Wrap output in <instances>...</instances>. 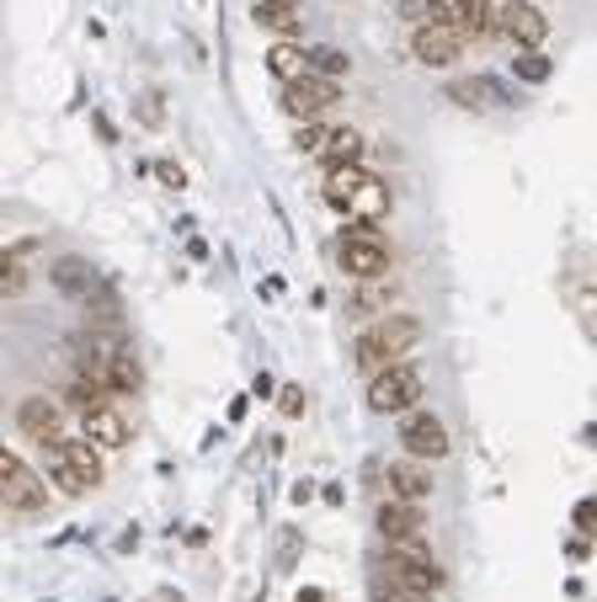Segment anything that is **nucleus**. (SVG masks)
Returning <instances> with one entry per match:
<instances>
[{
  "label": "nucleus",
  "mask_w": 597,
  "mask_h": 602,
  "mask_svg": "<svg viewBox=\"0 0 597 602\" xmlns=\"http://www.w3.org/2000/svg\"><path fill=\"white\" fill-rule=\"evenodd\" d=\"M427 326H421L417 315H385V320H374L368 331L358 336V347H353V362H358L363 373H379L389 362H406V352H417Z\"/></svg>",
  "instance_id": "nucleus-1"
},
{
  "label": "nucleus",
  "mask_w": 597,
  "mask_h": 602,
  "mask_svg": "<svg viewBox=\"0 0 597 602\" xmlns=\"http://www.w3.org/2000/svg\"><path fill=\"white\" fill-rule=\"evenodd\" d=\"M421 390H427V373H421L417 362H389L379 373H368V405H374L379 416H406V411H417Z\"/></svg>",
  "instance_id": "nucleus-2"
},
{
  "label": "nucleus",
  "mask_w": 597,
  "mask_h": 602,
  "mask_svg": "<svg viewBox=\"0 0 597 602\" xmlns=\"http://www.w3.org/2000/svg\"><path fill=\"white\" fill-rule=\"evenodd\" d=\"M336 262L347 277H358V283H374V277H385L389 262H395V251L379 230H368V224H347L342 230V241H336Z\"/></svg>",
  "instance_id": "nucleus-3"
},
{
  "label": "nucleus",
  "mask_w": 597,
  "mask_h": 602,
  "mask_svg": "<svg viewBox=\"0 0 597 602\" xmlns=\"http://www.w3.org/2000/svg\"><path fill=\"white\" fill-rule=\"evenodd\" d=\"M0 501H6V513L32 517L49 507V485L38 480L17 453H0Z\"/></svg>",
  "instance_id": "nucleus-4"
},
{
  "label": "nucleus",
  "mask_w": 597,
  "mask_h": 602,
  "mask_svg": "<svg viewBox=\"0 0 597 602\" xmlns=\"http://www.w3.org/2000/svg\"><path fill=\"white\" fill-rule=\"evenodd\" d=\"M395 549V587L400 592H443V566L432 560V549L421 539L389 543Z\"/></svg>",
  "instance_id": "nucleus-5"
},
{
  "label": "nucleus",
  "mask_w": 597,
  "mask_h": 602,
  "mask_svg": "<svg viewBox=\"0 0 597 602\" xmlns=\"http://www.w3.org/2000/svg\"><path fill=\"white\" fill-rule=\"evenodd\" d=\"M400 448L421 458V464H438L448 458V426L438 411H406L400 416Z\"/></svg>",
  "instance_id": "nucleus-6"
},
{
  "label": "nucleus",
  "mask_w": 597,
  "mask_h": 602,
  "mask_svg": "<svg viewBox=\"0 0 597 602\" xmlns=\"http://www.w3.org/2000/svg\"><path fill=\"white\" fill-rule=\"evenodd\" d=\"M336 102H342V81H331V75H315V70H310L304 81H294V86H283V107H289L298 123L326 118Z\"/></svg>",
  "instance_id": "nucleus-7"
},
{
  "label": "nucleus",
  "mask_w": 597,
  "mask_h": 602,
  "mask_svg": "<svg viewBox=\"0 0 597 602\" xmlns=\"http://www.w3.org/2000/svg\"><path fill=\"white\" fill-rule=\"evenodd\" d=\"M496 32L507 43H517V54H538V43L549 38V22H544V11L534 0H507L502 17H496Z\"/></svg>",
  "instance_id": "nucleus-8"
},
{
  "label": "nucleus",
  "mask_w": 597,
  "mask_h": 602,
  "mask_svg": "<svg viewBox=\"0 0 597 602\" xmlns=\"http://www.w3.org/2000/svg\"><path fill=\"white\" fill-rule=\"evenodd\" d=\"M411 54L427 70H448L464 54V32L448 28V22H421V28H411Z\"/></svg>",
  "instance_id": "nucleus-9"
},
{
  "label": "nucleus",
  "mask_w": 597,
  "mask_h": 602,
  "mask_svg": "<svg viewBox=\"0 0 597 602\" xmlns=\"http://www.w3.org/2000/svg\"><path fill=\"white\" fill-rule=\"evenodd\" d=\"M17 432L38 443V448H60L64 443V416L60 405L49 400V394H28L22 405H17Z\"/></svg>",
  "instance_id": "nucleus-10"
},
{
  "label": "nucleus",
  "mask_w": 597,
  "mask_h": 602,
  "mask_svg": "<svg viewBox=\"0 0 597 602\" xmlns=\"http://www.w3.org/2000/svg\"><path fill=\"white\" fill-rule=\"evenodd\" d=\"M389 209H395V198H389V181L368 171V177H363V187L353 192V203H347V219H353V224H368V230H379V224L389 219Z\"/></svg>",
  "instance_id": "nucleus-11"
},
{
  "label": "nucleus",
  "mask_w": 597,
  "mask_h": 602,
  "mask_svg": "<svg viewBox=\"0 0 597 602\" xmlns=\"http://www.w3.org/2000/svg\"><path fill=\"white\" fill-rule=\"evenodd\" d=\"M385 490L389 501H427L432 496V469H421V458H400V464H389L385 469Z\"/></svg>",
  "instance_id": "nucleus-12"
},
{
  "label": "nucleus",
  "mask_w": 597,
  "mask_h": 602,
  "mask_svg": "<svg viewBox=\"0 0 597 602\" xmlns=\"http://www.w3.org/2000/svg\"><path fill=\"white\" fill-rule=\"evenodd\" d=\"M49 283L75 304H86L91 294H96V272H91V262H81V256H60V262L49 267Z\"/></svg>",
  "instance_id": "nucleus-13"
},
{
  "label": "nucleus",
  "mask_w": 597,
  "mask_h": 602,
  "mask_svg": "<svg viewBox=\"0 0 597 602\" xmlns=\"http://www.w3.org/2000/svg\"><path fill=\"white\" fill-rule=\"evenodd\" d=\"M81 437H91L96 448H128V437H134V432H128V422H123L113 405H96V411L81 416Z\"/></svg>",
  "instance_id": "nucleus-14"
},
{
  "label": "nucleus",
  "mask_w": 597,
  "mask_h": 602,
  "mask_svg": "<svg viewBox=\"0 0 597 602\" xmlns=\"http://www.w3.org/2000/svg\"><path fill=\"white\" fill-rule=\"evenodd\" d=\"M421 513H417V501H385L379 507V534H385L389 543H411V539H421Z\"/></svg>",
  "instance_id": "nucleus-15"
},
{
  "label": "nucleus",
  "mask_w": 597,
  "mask_h": 602,
  "mask_svg": "<svg viewBox=\"0 0 597 602\" xmlns=\"http://www.w3.org/2000/svg\"><path fill=\"white\" fill-rule=\"evenodd\" d=\"M251 17H256V28L277 32V38H298V28H304L298 0H251Z\"/></svg>",
  "instance_id": "nucleus-16"
},
{
  "label": "nucleus",
  "mask_w": 597,
  "mask_h": 602,
  "mask_svg": "<svg viewBox=\"0 0 597 602\" xmlns=\"http://www.w3.org/2000/svg\"><path fill=\"white\" fill-rule=\"evenodd\" d=\"M363 177H368V171H363L358 160H353V166H326V181H321V198H326V203H331L336 213H347V203H353V192L363 187Z\"/></svg>",
  "instance_id": "nucleus-17"
},
{
  "label": "nucleus",
  "mask_w": 597,
  "mask_h": 602,
  "mask_svg": "<svg viewBox=\"0 0 597 602\" xmlns=\"http://www.w3.org/2000/svg\"><path fill=\"white\" fill-rule=\"evenodd\" d=\"M268 70L283 81V86H294L310 75V54H304V43H272L268 49Z\"/></svg>",
  "instance_id": "nucleus-18"
},
{
  "label": "nucleus",
  "mask_w": 597,
  "mask_h": 602,
  "mask_svg": "<svg viewBox=\"0 0 597 602\" xmlns=\"http://www.w3.org/2000/svg\"><path fill=\"white\" fill-rule=\"evenodd\" d=\"M107 394H113V384H107V373H86V368H75V384H70V405L86 416V411H96V405H107Z\"/></svg>",
  "instance_id": "nucleus-19"
},
{
  "label": "nucleus",
  "mask_w": 597,
  "mask_h": 602,
  "mask_svg": "<svg viewBox=\"0 0 597 602\" xmlns=\"http://www.w3.org/2000/svg\"><path fill=\"white\" fill-rule=\"evenodd\" d=\"M60 453L75 464V469H81V480H86L91 490L102 485V448H96L91 437H70V443H60Z\"/></svg>",
  "instance_id": "nucleus-20"
},
{
  "label": "nucleus",
  "mask_w": 597,
  "mask_h": 602,
  "mask_svg": "<svg viewBox=\"0 0 597 602\" xmlns=\"http://www.w3.org/2000/svg\"><path fill=\"white\" fill-rule=\"evenodd\" d=\"M502 81H491V75H480V81H453L448 96L459 102V107H491V102H507V91H496Z\"/></svg>",
  "instance_id": "nucleus-21"
},
{
  "label": "nucleus",
  "mask_w": 597,
  "mask_h": 602,
  "mask_svg": "<svg viewBox=\"0 0 597 602\" xmlns=\"http://www.w3.org/2000/svg\"><path fill=\"white\" fill-rule=\"evenodd\" d=\"M321 160H326V166H353V160H363V134L358 128H331Z\"/></svg>",
  "instance_id": "nucleus-22"
},
{
  "label": "nucleus",
  "mask_w": 597,
  "mask_h": 602,
  "mask_svg": "<svg viewBox=\"0 0 597 602\" xmlns=\"http://www.w3.org/2000/svg\"><path fill=\"white\" fill-rule=\"evenodd\" d=\"M496 0H464V11H459V32L464 38H480V32H491L496 28Z\"/></svg>",
  "instance_id": "nucleus-23"
},
{
  "label": "nucleus",
  "mask_w": 597,
  "mask_h": 602,
  "mask_svg": "<svg viewBox=\"0 0 597 602\" xmlns=\"http://www.w3.org/2000/svg\"><path fill=\"white\" fill-rule=\"evenodd\" d=\"M49 480L60 485L64 496H86V490H91V485L81 480V469H75V464H70L60 448H54V458H49Z\"/></svg>",
  "instance_id": "nucleus-24"
},
{
  "label": "nucleus",
  "mask_w": 597,
  "mask_h": 602,
  "mask_svg": "<svg viewBox=\"0 0 597 602\" xmlns=\"http://www.w3.org/2000/svg\"><path fill=\"white\" fill-rule=\"evenodd\" d=\"M310 70L315 75H331V81H347L353 75V60L342 49H310Z\"/></svg>",
  "instance_id": "nucleus-25"
},
{
  "label": "nucleus",
  "mask_w": 597,
  "mask_h": 602,
  "mask_svg": "<svg viewBox=\"0 0 597 602\" xmlns=\"http://www.w3.org/2000/svg\"><path fill=\"white\" fill-rule=\"evenodd\" d=\"M139 379H145V373H139V362L128 358V352H118V358L107 362V384H113L118 394H134L139 390Z\"/></svg>",
  "instance_id": "nucleus-26"
},
{
  "label": "nucleus",
  "mask_w": 597,
  "mask_h": 602,
  "mask_svg": "<svg viewBox=\"0 0 597 602\" xmlns=\"http://www.w3.org/2000/svg\"><path fill=\"white\" fill-rule=\"evenodd\" d=\"M28 288V272H22V256L17 251H0V294L6 299H17Z\"/></svg>",
  "instance_id": "nucleus-27"
},
{
  "label": "nucleus",
  "mask_w": 597,
  "mask_h": 602,
  "mask_svg": "<svg viewBox=\"0 0 597 602\" xmlns=\"http://www.w3.org/2000/svg\"><path fill=\"white\" fill-rule=\"evenodd\" d=\"M326 139H331V128H326L321 118H310V123H304V128L294 134V145H298L304 155H321V150H326Z\"/></svg>",
  "instance_id": "nucleus-28"
},
{
  "label": "nucleus",
  "mask_w": 597,
  "mask_h": 602,
  "mask_svg": "<svg viewBox=\"0 0 597 602\" xmlns=\"http://www.w3.org/2000/svg\"><path fill=\"white\" fill-rule=\"evenodd\" d=\"M347 309H353V315H374V309H385V288H379V277L363 283L358 299H347Z\"/></svg>",
  "instance_id": "nucleus-29"
},
{
  "label": "nucleus",
  "mask_w": 597,
  "mask_h": 602,
  "mask_svg": "<svg viewBox=\"0 0 597 602\" xmlns=\"http://www.w3.org/2000/svg\"><path fill=\"white\" fill-rule=\"evenodd\" d=\"M517 81H549V60L544 54H517Z\"/></svg>",
  "instance_id": "nucleus-30"
},
{
  "label": "nucleus",
  "mask_w": 597,
  "mask_h": 602,
  "mask_svg": "<svg viewBox=\"0 0 597 602\" xmlns=\"http://www.w3.org/2000/svg\"><path fill=\"white\" fill-rule=\"evenodd\" d=\"M139 118H145L149 128H166V102H160V91H145V96H139Z\"/></svg>",
  "instance_id": "nucleus-31"
},
{
  "label": "nucleus",
  "mask_w": 597,
  "mask_h": 602,
  "mask_svg": "<svg viewBox=\"0 0 597 602\" xmlns=\"http://www.w3.org/2000/svg\"><path fill=\"white\" fill-rule=\"evenodd\" d=\"M570 522L582 528V539H597V501H576V513H570Z\"/></svg>",
  "instance_id": "nucleus-32"
},
{
  "label": "nucleus",
  "mask_w": 597,
  "mask_h": 602,
  "mask_svg": "<svg viewBox=\"0 0 597 602\" xmlns=\"http://www.w3.org/2000/svg\"><path fill=\"white\" fill-rule=\"evenodd\" d=\"M389 602H438V592H400V587H395V598Z\"/></svg>",
  "instance_id": "nucleus-33"
},
{
  "label": "nucleus",
  "mask_w": 597,
  "mask_h": 602,
  "mask_svg": "<svg viewBox=\"0 0 597 602\" xmlns=\"http://www.w3.org/2000/svg\"><path fill=\"white\" fill-rule=\"evenodd\" d=\"M283 411H289V416H298V411H304V394H298V390H283Z\"/></svg>",
  "instance_id": "nucleus-34"
},
{
  "label": "nucleus",
  "mask_w": 597,
  "mask_h": 602,
  "mask_svg": "<svg viewBox=\"0 0 597 602\" xmlns=\"http://www.w3.org/2000/svg\"><path fill=\"white\" fill-rule=\"evenodd\" d=\"M160 181H166V187H181L187 177H181V166H171V160H166V166H160Z\"/></svg>",
  "instance_id": "nucleus-35"
},
{
  "label": "nucleus",
  "mask_w": 597,
  "mask_h": 602,
  "mask_svg": "<svg viewBox=\"0 0 597 602\" xmlns=\"http://www.w3.org/2000/svg\"><path fill=\"white\" fill-rule=\"evenodd\" d=\"M298 602H321V592H315V587H304V592H298Z\"/></svg>",
  "instance_id": "nucleus-36"
}]
</instances>
